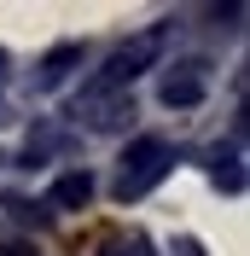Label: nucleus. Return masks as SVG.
I'll use <instances>...</instances> for the list:
<instances>
[{"mask_svg": "<svg viewBox=\"0 0 250 256\" xmlns=\"http://www.w3.org/2000/svg\"><path fill=\"white\" fill-rule=\"evenodd\" d=\"M157 52H163V35H134L128 47H116L105 58V70H99L88 88H94V94H128L134 76H146V70L157 64Z\"/></svg>", "mask_w": 250, "mask_h": 256, "instance_id": "f03ea898", "label": "nucleus"}, {"mask_svg": "<svg viewBox=\"0 0 250 256\" xmlns=\"http://www.w3.org/2000/svg\"><path fill=\"white\" fill-rule=\"evenodd\" d=\"M70 64H82V47H52L47 58H41V88L64 82V70H70Z\"/></svg>", "mask_w": 250, "mask_h": 256, "instance_id": "423d86ee", "label": "nucleus"}, {"mask_svg": "<svg viewBox=\"0 0 250 256\" xmlns=\"http://www.w3.org/2000/svg\"><path fill=\"white\" fill-rule=\"evenodd\" d=\"M0 70H6V52H0Z\"/></svg>", "mask_w": 250, "mask_h": 256, "instance_id": "1a4fd4ad", "label": "nucleus"}, {"mask_svg": "<svg viewBox=\"0 0 250 256\" xmlns=\"http://www.w3.org/2000/svg\"><path fill=\"white\" fill-rule=\"evenodd\" d=\"M88 198H94V175H88V169H70V175L52 180V204L58 210H82Z\"/></svg>", "mask_w": 250, "mask_h": 256, "instance_id": "39448f33", "label": "nucleus"}, {"mask_svg": "<svg viewBox=\"0 0 250 256\" xmlns=\"http://www.w3.org/2000/svg\"><path fill=\"white\" fill-rule=\"evenodd\" d=\"M76 116L88 128H122L128 116H134V99H128V94H94V88H82Z\"/></svg>", "mask_w": 250, "mask_h": 256, "instance_id": "7ed1b4c3", "label": "nucleus"}, {"mask_svg": "<svg viewBox=\"0 0 250 256\" xmlns=\"http://www.w3.org/2000/svg\"><path fill=\"white\" fill-rule=\"evenodd\" d=\"M174 256H204V244H198V239H180V244H174Z\"/></svg>", "mask_w": 250, "mask_h": 256, "instance_id": "0eeeda50", "label": "nucleus"}, {"mask_svg": "<svg viewBox=\"0 0 250 256\" xmlns=\"http://www.w3.org/2000/svg\"><path fill=\"white\" fill-rule=\"evenodd\" d=\"M169 163H174V152H169V140H157V134H140V140L128 146V158H122V175H116V198H146V192L157 186V180L169 175Z\"/></svg>", "mask_w": 250, "mask_h": 256, "instance_id": "f257e3e1", "label": "nucleus"}, {"mask_svg": "<svg viewBox=\"0 0 250 256\" xmlns=\"http://www.w3.org/2000/svg\"><path fill=\"white\" fill-rule=\"evenodd\" d=\"M198 99H204V64H180V70L163 76V105L169 111H192Z\"/></svg>", "mask_w": 250, "mask_h": 256, "instance_id": "20e7f679", "label": "nucleus"}, {"mask_svg": "<svg viewBox=\"0 0 250 256\" xmlns=\"http://www.w3.org/2000/svg\"><path fill=\"white\" fill-rule=\"evenodd\" d=\"M116 256H152V244H146V239H128V250H116Z\"/></svg>", "mask_w": 250, "mask_h": 256, "instance_id": "6e6552de", "label": "nucleus"}]
</instances>
